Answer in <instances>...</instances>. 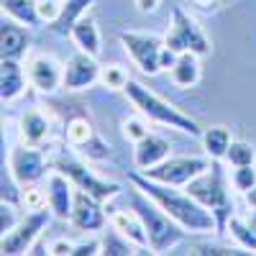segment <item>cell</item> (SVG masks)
I'll use <instances>...</instances> for the list:
<instances>
[{"instance_id": "6da1fadb", "label": "cell", "mask_w": 256, "mask_h": 256, "mask_svg": "<svg viewBox=\"0 0 256 256\" xmlns=\"http://www.w3.org/2000/svg\"><path fill=\"white\" fill-rule=\"evenodd\" d=\"M131 182H134V190H141L146 198H152L166 216L174 218L187 233H198V236H208V233L212 236V233H220L216 216H212L202 202H198L195 198H192L187 190L182 192L180 187L154 182V180H148L141 172H134Z\"/></svg>"}, {"instance_id": "7a4b0ae2", "label": "cell", "mask_w": 256, "mask_h": 256, "mask_svg": "<svg viewBox=\"0 0 256 256\" xmlns=\"http://www.w3.org/2000/svg\"><path fill=\"white\" fill-rule=\"evenodd\" d=\"M126 98L134 102V108L148 118L152 123H162V126H169L180 134H190V136H202V128L195 118H190L187 113H182L177 105H172L169 100L159 98L154 90H148L146 84L136 82V80H128L126 88H123Z\"/></svg>"}, {"instance_id": "3957f363", "label": "cell", "mask_w": 256, "mask_h": 256, "mask_svg": "<svg viewBox=\"0 0 256 256\" xmlns=\"http://www.w3.org/2000/svg\"><path fill=\"white\" fill-rule=\"evenodd\" d=\"M131 208L138 212L141 220H144V226H146L152 254H166V251H172L177 244L184 241V233H187V230H184L174 218H169L166 212H164L152 198H146L141 190H136V198H134Z\"/></svg>"}, {"instance_id": "277c9868", "label": "cell", "mask_w": 256, "mask_h": 256, "mask_svg": "<svg viewBox=\"0 0 256 256\" xmlns=\"http://www.w3.org/2000/svg\"><path fill=\"white\" fill-rule=\"evenodd\" d=\"M198 202H202L218 220V228L226 230L228 220L233 216V202H230V192H228V182L223 169L218 166V162L212 159V164L205 169L202 174H198L187 187H184Z\"/></svg>"}, {"instance_id": "5b68a950", "label": "cell", "mask_w": 256, "mask_h": 256, "mask_svg": "<svg viewBox=\"0 0 256 256\" xmlns=\"http://www.w3.org/2000/svg\"><path fill=\"white\" fill-rule=\"evenodd\" d=\"M164 44L174 54L192 52L198 56H208L212 52V44H210V38L205 36L202 26L187 10H182L180 6L172 8V24H169V31L164 36Z\"/></svg>"}, {"instance_id": "8992f818", "label": "cell", "mask_w": 256, "mask_h": 256, "mask_svg": "<svg viewBox=\"0 0 256 256\" xmlns=\"http://www.w3.org/2000/svg\"><path fill=\"white\" fill-rule=\"evenodd\" d=\"M54 212L41 208V210H28L26 218H20V223L6 233L3 238H0V254L3 256H18V254H28L31 246L41 238V233L46 230L49 220H52Z\"/></svg>"}, {"instance_id": "52a82bcc", "label": "cell", "mask_w": 256, "mask_h": 256, "mask_svg": "<svg viewBox=\"0 0 256 256\" xmlns=\"http://www.w3.org/2000/svg\"><path fill=\"white\" fill-rule=\"evenodd\" d=\"M120 44L126 49V54L134 59V64L144 72V74H159L162 67V54H164V38L154 36V34H141V31H123Z\"/></svg>"}, {"instance_id": "ba28073f", "label": "cell", "mask_w": 256, "mask_h": 256, "mask_svg": "<svg viewBox=\"0 0 256 256\" xmlns=\"http://www.w3.org/2000/svg\"><path fill=\"white\" fill-rule=\"evenodd\" d=\"M210 164L212 162L205 159V156H166L162 164L146 169V172H141V174H146L154 182H162V184L187 187L198 174H202Z\"/></svg>"}, {"instance_id": "9c48e42d", "label": "cell", "mask_w": 256, "mask_h": 256, "mask_svg": "<svg viewBox=\"0 0 256 256\" xmlns=\"http://www.w3.org/2000/svg\"><path fill=\"white\" fill-rule=\"evenodd\" d=\"M56 169H59L62 174H67L77 190H82V192H88V195L98 198L100 202H110L113 198L120 195V184L108 182V180H102V177L92 174L82 162H77V159H72V156L56 159Z\"/></svg>"}, {"instance_id": "30bf717a", "label": "cell", "mask_w": 256, "mask_h": 256, "mask_svg": "<svg viewBox=\"0 0 256 256\" xmlns=\"http://www.w3.org/2000/svg\"><path fill=\"white\" fill-rule=\"evenodd\" d=\"M46 156L38 146H13L8 154V172L13 174L16 184L26 187V184H36L38 180L46 177Z\"/></svg>"}, {"instance_id": "8fae6325", "label": "cell", "mask_w": 256, "mask_h": 256, "mask_svg": "<svg viewBox=\"0 0 256 256\" xmlns=\"http://www.w3.org/2000/svg\"><path fill=\"white\" fill-rule=\"evenodd\" d=\"M28 84L38 92H54L64 84V64H59L49 54H34L26 64Z\"/></svg>"}, {"instance_id": "7c38bea8", "label": "cell", "mask_w": 256, "mask_h": 256, "mask_svg": "<svg viewBox=\"0 0 256 256\" xmlns=\"http://www.w3.org/2000/svg\"><path fill=\"white\" fill-rule=\"evenodd\" d=\"M100 64H98V56H90V54H74L67 64H64V90L70 92H80V90H88L92 88L95 82H100Z\"/></svg>"}, {"instance_id": "4fadbf2b", "label": "cell", "mask_w": 256, "mask_h": 256, "mask_svg": "<svg viewBox=\"0 0 256 256\" xmlns=\"http://www.w3.org/2000/svg\"><path fill=\"white\" fill-rule=\"evenodd\" d=\"M74 195H77V187L72 184V180L67 174H62L59 169L46 177V202H49V210L54 212V218L72 220Z\"/></svg>"}, {"instance_id": "5bb4252c", "label": "cell", "mask_w": 256, "mask_h": 256, "mask_svg": "<svg viewBox=\"0 0 256 256\" xmlns=\"http://www.w3.org/2000/svg\"><path fill=\"white\" fill-rule=\"evenodd\" d=\"M108 220L110 218L105 216L102 202L98 198L88 195V192L77 190V195H74V210H72V226L77 230L92 233V230H102Z\"/></svg>"}, {"instance_id": "9a60e30c", "label": "cell", "mask_w": 256, "mask_h": 256, "mask_svg": "<svg viewBox=\"0 0 256 256\" xmlns=\"http://www.w3.org/2000/svg\"><path fill=\"white\" fill-rule=\"evenodd\" d=\"M110 228H116L120 236H126L136 248H148V233H146V226L141 220V216L134 210V208H120V210H110Z\"/></svg>"}, {"instance_id": "2e32d148", "label": "cell", "mask_w": 256, "mask_h": 256, "mask_svg": "<svg viewBox=\"0 0 256 256\" xmlns=\"http://www.w3.org/2000/svg\"><path fill=\"white\" fill-rule=\"evenodd\" d=\"M28 44L31 41H28L26 26H20L18 20L3 16V24H0V56L20 62L28 52Z\"/></svg>"}, {"instance_id": "e0dca14e", "label": "cell", "mask_w": 256, "mask_h": 256, "mask_svg": "<svg viewBox=\"0 0 256 256\" xmlns=\"http://www.w3.org/2000/svg\"><path fill=\"white\" fill-rule=\"evenodd\" d=\"M166 156H169V141L164 136L148 134L146 138L134 144V164L138 172H146V169L162 164Z\"/></svg>"}, {"instance_id": "ac0fdd59", "label": "cell", "mask_w": 256, "mask_h": 256, "mask_svg": "<svg viewBox=\"0 0 256 256\" xmlns=\"http://www.w3.org/2000/svg\"><path fill=\"white\" fill-rule=\"evenodd\" d=\"M28 72H24L20 62L16 59H3L0 62V98L3 102H13L26 92Z\"/></svg>"}, {"instance_id": "d6986e66", "label": "cell", "mask_w": 256, "mask_h": 256, "mask_svg": "<svg viewBox=\"0 0 256 256\" xmlns=\"http://www.w3.org/2000/svg\"><path fill=\"white\" fill-rule=\"evenodd\" d=\"M169 77L177 88H195L202 77V67H200V56L192 52H182L177 54L174 64L169 67Z\"/></svg>"}, {"instance_id": "ffe728a7", "label": "cell", "mask_w": 256, "mask_h": 256, "mask_svg": "<svg viewBox=\"0 0 256 256\" xmlns=\"http://www.w3.org/2000/svg\"><path fill=\"white\" fill-rule=\"evenodd\" d=\"M18 134L24 138V144L28 146H41L49 134H52V126H49V118L41 113V110H26L20 116V123H18Z\"/></svg>"}, {"instance_id": "44dd1931", "label": "cell", "mask_w": 256, "mask_h": 256, "mask_svg": "<svg viewBox=\"0 0 256 256\" xmlns=\"http://www.w3.org/2000/svg\"><path fill=\"white\" fill-rule=\"evenodd\" d=\"M70 38L74 41V46H77L80 52L90 54V56H100V52H102L100 28H98L95 20H92V18H88V16H82V18L77 20V24H74V28H72Z\"/></svg>"}, {"instance_id": "7402d4cb", "label": "cell", "mask_w": 256, "mask_h": 256, "mask_svg": "<svg viewBox=\"0 0 256 256\" xmlns=\"http://www.w3.org/2000/svg\"><path fill=\"white\" fill-rule=\"evenodd\" d=\"M95 3V0H64V6H62V13L59 18L54 20V24H49V28L56 34V36H70L72 28L77 20L88 13V8Z\"/></svg>"}, {"instance_id": "603a6c76", "label": "cell", "mask_w": 256, "mask_h": 256, "mask_svg": "<svg viewBox=\"0 0 256 256\" xmlns=\"http://www.w3.org/2000/svg\"><path fill=\"white\" fill-rule=\"evenodd\" d=\"M3 6V16L18 20L26 28H36L38 24H44L38 16V0H0Z\"/></svg>"}, {"instance_id": "cb8c5ba5", "label": "cell", "mask_w": 256, "mask_h": 256, "mask_svg": "<svg viewBox=\"0 0 256 256\" xmlns=\"http://www.w3.org/2000/svg\"><path fill=\"white\" fill-rule=\"evenodd\" d=\"M200 138H202L205 154H208L210 159H216V162L226 159L228 148H230V144H233L228 126H210V128H202V136H200Z\"/></svg>"}, {"instance_id": "d4e9b609", "label": "cell", "mask_w": 256, "mask_h": 256, "mask_svg": "<svg viewBox=\"0 0 256 256\" xmlns=\"http://www.w3.org/2000/svg\"><path fill=\"white\" fill-rule=\"evenodd\" d=\"M95 138H98V131L92 128V123L88 118L77 116V118H72L67 123V144L72 148H77V152H84Z\"/></svg>"}, {"instance_id": "484cf974", "label": "cell", "mask_w": 256, "mask_h": 256, "mask_svg": "<svg viewBox=\"0 0 256 256\" xmlns=\"http://www.w3.org/2000/svg\"><path fill=\"white\" fill-rule=\"evenodd\" d=\"M226 230H230V236L236 238L238 248L256 254V226H251L248 220H244V218H238V216H230Z\"/></svg>"}, {"instance_id": "4316f807", "label": "cell", "mask_w": 256, "mask_h": 256, "mask_svg": "<svg viewBox=\"0 0 256 256\" xmlns=\"http://www.w3.org/2000/svg\"><path fill=\"white\" fill-rule=\"evenodd\" d=\"M100 244H102V251H100L102 256H131V254H136V251H134L136 246L128 241L126 236H120L116 228L105 233Z\"/></svg>"}, {"instance_id": "83f0119b", "label": "cell", "mask_w": 256, "mask_h": 256, "mask_svg": "<svg viewBox=\"0 0 256 256\" xmlns=\"http://www.w3.org/2000/svg\"><path fill=\"white\" fill-rule=\"evenodd\" d=\"M228 166H244V164H254L256 162V148L248 141H233L228 154H226Z\"/></svg>"}, {"instance_id": "f1b7e54d", "label": "cell", "mask_w": 256, "mask_h": 256, "mask_svg": "<svg viewBox=\"0 0 256 256\" xmlns=\"http://www.w3.org/2000/svg\"><path fill=\"white\" fill-rule=\"evenodd\" d=\"M230 184H233V190H236V192L246 195V192L256 184V169H254V164L233 166V172H230Z\"/></svg>"}, {"instance_id": "f546056e", "label": "cell", "mask_w": 256, "mask_h": 256, "mask_svg": "<svg viewBox=\"0 0 256 256\" xmlns=\"http://www.w3.org/2000/svg\"><path fill=\"white\" fill-rule=\"evenodd\" d=\"M100 82L108 90H123L126 82H128V74H126L123 67H118V64H108V67L100 70Z\"/></svg>"}, {"instance_id": "4dcf8cb0", "label": "cell", "mask_w": 256, "mask_h": 256, "mask_svg": "<svg viewBox=\"0 0 256 256\" xmlns=\"http://www.w3.org/2000/svg\"><path fill=\"white\" fill-rule=\"evenodd\" d=\"M148 134V126L144 123V116L138 118H128V120H123V136H126V141H131V144H138L141 138H146Z\"/></svg>"}, {"instance_id": "1f68e13d", "label": "cell", "mask_w": 256, "mask_h": 256, "mask_svg": "<svg viewBox=\"0 0 256 256\" xmlns=\"http://www.w3.org/2000/svg\"><path fill=\"white\" fill-rule=\"evenodd\" d=\"M20 205H24L26 210H41V208H46V192H41L38 187L34 184H26V190L20 192Z\"/></svg>"}, {"instance_id": "d6a6232c", "label": "cell", "mask_w": 256, "mask_h": 256, "mask_svg": "<svg viewBox=\"0 0 256 256\" xmlns=\"http://www.w3.org/2000/svg\"><path fill=\"white\" fill-rule=\"evenodd\" d=\"M18 216H16V202H8L3 200V205H0V233H10L16 226H18Z\"/></svg>"}, {"instance_id": "836d02e7", "label": "cell", "mask_w": 256, "mask_h": 256, "mask_svg": "<svg viewBox=\"0 0 256 256\" xmlns=\"http://www.w3.org/2000/svg\"><path fill=\"white\" fill-rule=\"evenodd\" d=\"M62 6L64 3H59V0H38L41 20H44V24H54V20L59 18V13H62Z\"/></svg>"}, {"instance_id": "e575fe53", "label": "cell", "mask_w": 256, "mask_h": 256, "mask_svg": "<svg viewBox=\"0 0 256 256\" xmlns=\"http://www.w3.org/2000/svg\"><path fill=\"white\" fill-rule=\"evenodd\" d=\"M100 251H102V244H100L98 238H88V241L74 244L72 256H95V254H100Z\"/></svg>"}, {"instance_id": "d590c367", "label": "cell", "mask_w": 256, "mask_h": 256, "mask_svg": "<svg viewBox=\"0 0 256 256\" xmlns=\"http://www.w3.org/2000/svg\"><path fill=\"white\" fill-rule=\"evenodd\" d=\"M72 251H74V244L67 241V238H56V241L49 244V254L52 256H72Z\"/></svg>"}, {"instance_id": "8d00e7d4", "label": "cell", "mask_w": 256, "mask_h": 256, "mask_svg": "<svg viewBox=\"0 0 256 256\" xmlns=\"http://www.w3.org/2000/svg\"><path fill=\"white\" fill-rule=\"evenodd\" d=\"M192 254H212V256H233V254H244L236 248H223V246H195Z\"/></svg>"}, {"instance_id": "74e56055", "label": "cell", "mask_w": 256, "mask_h": 256, "mask_svg": "<svg viewBox=\"0 0 256 256\" xmlns=\"http://www.w3.org/2000/svg\"><path fill=\"white\" fill-rule=\"evenodd\" d=\"M159 3H162V0H136V8L141 13H154L159 8Z\"/></svg>"}, {"instance_id": "f35d334b", "label": "cell", "mask_w": 256, "mask_h": 256, "mask_svg": "<svg viewBox=\"0 0 256 256\" xmlns=\"http://www.w3.org/2000/svg\"><path fill=\"white\" fill-rule=\"evenodd\" d=\"M246 202H248V208H251V210H256V184L246 192Z\"/></svg>"}, {"instance_id": "ab89813d", "label": "cell", "mask_w": 256, "mask_h": 256, "mask_svg": "<svg viewBox=\"0 0 256 256\" xmlns=\"http://www.w3.org/2000/svg\"><path fill=\"white\" fill-rule=\"evenodd\" d=\"M192 3H195V6H200V8H210L212 3H216V0H192Z\"/></svg>"}, {"instance_id": "60d3db41", "label": "cell", "mask_w": 256, "mask_h": 256, "mask_svg": "<svg viewBox=\"0 0 256 256\" xmlns=\"http://www.w3.org/2000/svg\"><path fill=\"white\" fill-rule=\"evenodd\" d=\"M59 3H64V0H59Z\"/></svg>"}]
</instances>
